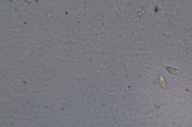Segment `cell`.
I'll use <instances>...</instances> for the list:
<instances>
[{"mask_svg": "<svg viewBox=\"0 0 192 127\" xmlns=\"http://www.w3.org/2000/svg\"><path fill=\"white\" fill-rule=\"evenodd\" d=\"M159 83H160V86H161V88H163V89L166 90L167 89V83H166V81L164 80V78L163 77H161L160 78V80H159Z\"/></svg>", "mask_w": 192, "mask_h": 127, "instance_id": "1", "label": "cell"}, {"mask_svg": "<svg viewBox=\"0 0 192 127\" xmlns=\"http://www.w3.org/2000/svg\"><path fill=\"white\" fill-rule=\"evenodd\" d=\"M172 70L173 69L171 68H168L167 69V70L169 72H171L170 73L173 74H176L179 73V72H178V70H174L175 69H173V70Z\"/></svg>", "mask_w": 192, "mask_h": 127, "instance_id": "2", "label": "cell"}]
</instances>
